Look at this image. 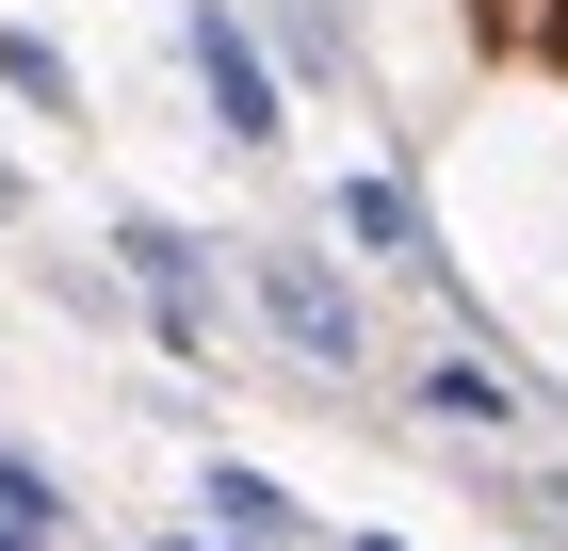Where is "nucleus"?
Listing matches in <instances>:
<instances>
[{
    "mask_svg": "<svg viewBox=\"0 0 568 551\" xmlns=\"http://www.w3.org/2000/svg\"><path fill=\"white\" fill-rule=\"evenodd\" d=\"M163 551H212V535H163Z\"/></svg>",
    "mask_w": 568,
    "mask_h": 551,
    "instance_id": "nucleus-11",
    "label": "nucleus"
},
{
    "mask_svg": "<svg viewBox=\"0 0 568 551\" xmlns=\"http://www.w3.org/2000/svg\"><path fill=\"white\" fill-rule=\"evenodd\" d=\"M520 535H552V551H568V470H536V487H520Z\"/></svg>",
    "mask_w": 568,
    "mask_h": 551,
    "instance_id": "nucleus-9",
    "label": "nucleus"
},
{
    "mask_svg": "<svg viewBox=\"0 0 568 551\" xmlns=\"http://www.w3.org/2000/svg\"><path fill=\"white\" fill-rule=\"evenodd\" d=\"M179 65H195V98H212V130L227 146H276V49L244 33V0H179Z\"/></svg>",
    "mask_w": 568,
    "mask_h": 551,
    "instance_id": "nucleus-1",
    "label": "nucleus"
},
{
    "mask_svg": "<svg viewBox=\"0 0 568 551\" xmlns=\"http://www.w3.org/2000/svg\"><path fill=\"white\" fill-rule=\"evenodd\" d=\"M276 49H293L308 82H342V0H276Z\"/></svg>",
    "mask_w": 568,
    "mask_h": 551,
    "instance_id": "nucleus-7",
    "label": "nucleus"
},
{
    "mask_svg": "<svg viewBox=\"0 0 568 551\" xmlns=\"http://www.w3.org/2000/svg\"><path fill=\"white\" fill-rule=\"evenodd\" d=\"M114 259H131V308L163 325V357H212V244L179 212H114Z\"/></svg>",
    "mask_w": 568,
    "mask_h": 551,
    "instance_id": "nucleus-3",
    "label": "nucleus"
},
{
    "mask_svg": "<svg viewBox=\"0 0 568 551\" xmlns=\"http://www.w3.org/2000/svg\"><path fill=\"white\" fill-rule=\"evenodd\" d=\"M0 551H65V535H49V519H17V503H0Z\"/></svg>",
    "mask_w": 568,
    "mask_h": 551,
    "instance_id": "nucleus-10",
    "label": "nucleus"
},
{
    "mask_svg": "<svg viewBox=\"0 0 568 551\" xmlns=\"http://www.w3.org/2000/svg\"><path fill=\"white\" fill-rule=\"evenodd\" d=\"M406 389H423V422H455V438H520V374H504L487 340H438Z\"/></svg>",
    "mask_w": 568,
    "mask_h": 551,
    "instance_id": "nucleus-4",
    "label": "nucleus"
},
{
    "mask_svg": "<svg viewBox=\"0 0 568 551\" xmlns=\"http://www.w3.org/2000/svg\"><path fill=\"white\" fill-rule=\"evenodd\" d=\"M357 551H390V535H357Z\"/></svg>",
    "mask_w": 568,
    "mask_h": 551,
    "instance_id": "nucleus-13",
    "label": "nucleus"
},
{
    "mask_svg": "<svg viewBox=\"0 0 568 551\" xmlns=\"http://www.w3.org/2000/svg\"><path fill=\"white\" fill-rule=\"evenodd\" d=\"M0 82L33 98V114H82V65H65V49H49V33H0Z\"/></svg>",
    "mask_w": 568,
    "mask_h": 551,
    "instance_id": "nucleus-6",
    "label": "nucleus"
},
{
    "mask_svg": "<svg viewBox=\"0 0 568 551\" xmlns=\"http://www.w3.org/2000/svg\"><path fill=\"white\" fill-rule=\"evenodd\" d=\"M0 212H17V178H0Z\"/></svg>",
    "mask_w": 568,
    "mask_h": 551,
    "instance_id": "nucleus-12",
    "label": "nucleus"
},
{
    "mask_svg": "<svg viewBox=\"0 0 568 551\" xmlns=\"http://www.w3.org/2000/svg\"><path fill=\"white\" fill-rule=\"evenodd\" d=\"M244 293H261V325L293 340L308 374H357V357H374V325H357V293H342V276H325L308 244H261V259H244Z\"/></svg>",
    "mask_w": 568,
    "mask_h": 551,
    "instance_id": "nucleus-2",
    "label": "nucleus"
},
{
    "mask_svg": "<svg viewBox=\"0 0 568 551\" xmlns=\"http://www.w3.org/2000/svg\"><path fill=\"white\" fill-rule=\"evenodd\" d=\"M342 244L390 259V276H423V293H455V259H438V227H423V195H406V178H342Z\"/></svg>",
    "mask_w": 568,
    "mask_h": 551,
    "instance_id": "nucleus-5",
    "label": "nucleus"
},
{
    "mask_svg": "<svg viewBox=\"0 0 568 551\" xmlns=\"http://www.w3.org/2000/svg\"><path fill=\"white\" fill-rule=\"evenodd\" d=\"M0 503H17V519H49V535H65V487H49V470L17 455V438H0Z\"/></svg>",
    "mask_w": 568,
    "mask_h": 551,
    "instance_id": "nucleus-8",
    "label": "nucleus"
}]
</instances>
